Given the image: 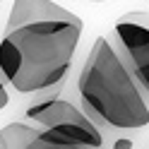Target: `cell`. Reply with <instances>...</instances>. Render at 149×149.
Segmentation results:
<instances>
[{"label":"cell","instance_id":"3957f363","mask_svg":"<svg viewBox=\"0 0 149 149\" xmlns=\"http://www.w3.org/2000/svg\"><path fill=\"white\" fill-rule=\"evenodd\" d=\"M113 48L149 99V12H127L113 26Z\"/></svg>","mask_w":149,"mask_h":149},{"label":"cell","instance_id":"8992f818","mask_svg":"<svg viewBox=\"0 0 149 149\" xmlns=\"http://www.w3.org/2000/svg\"><path fill=\"white\" fill-rule=\"evenodd\" d=\"M7 104H10V94H7V87H5L3 77H0V111H3Z\"/></svg>","mask_w":149,"mask_h":149},{"label":"cell","instance_id":"6da1fadb","mask_svg":"<svg viewBox=\"0 0 149 149\" xmlns=\"http://www.w3.org/2000/svg\"><path fill=\"white\" fill-rule=\"evenodd\" d=\"M82 36V19H43L5 31L0 41V77L19 94L65 82Z\"/></svg>","mask_w":149,"mask_h":149},{"label":"cell","instance_id":"52a82bcc","mask_svg":"<svg viewBox=\"0 0 149 149\" xmlns=\"http://www.w3.org/2000/svg\"><path fill=\"white\" fill-rule=\"evenodd\" d=\"M113 147H116V149H132L135 144H132V139H127V137H120V139H116V142H113Z\"/></svg>","mask_w":149,"mask_h":149},{"label":"cell","instance_id":"7a4b0ae2","mask_svg":"<svg viewBox=\"0 0 149 149\" xmlns=\"http://www.w3.org/2000/svg\"><path fill=\"white\" fill-rule=\"evenodd\" d=\"M77 91L82 111L99 130H139L149 125V99L106 36H99L91 46Z\"/></svg>","mask_w":149,"mask_h":149},{"label":"cell","instance_id":"5b68a950","mask_svg":"<svg viewBox=\"0 0 149 149\" xmlns=\"http://www.w3.org/2000/svg\"><path fill=\"white\" fill-rule=\"evenodd\" d=\"M41 127L34 123H7L0 127V149H36Z\"/></svg>","mask_w":149,"mask_h":149},{"label":"cell","instance_id":"277c9868","mask_svg":"<svg viewBox=\"0 0 149 149\" xmlns=\"http://www.w3.org/2000/svg\"><path fill=\"white\" fill-rule=\"evenodd\" d=\"M43 19H77V15L65 10L63 5H55L53 0H12L5 31L29 22H43Z\"/></svg>","mask_w":149,"mask_h":149}]
</instances>
